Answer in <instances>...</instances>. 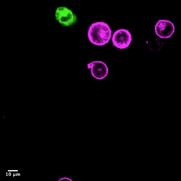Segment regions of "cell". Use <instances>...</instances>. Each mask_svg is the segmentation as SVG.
Here are the masks:
<instances>
[{"mask_svg": "<svg viewBox=\"0 0 181 181\" xmlns=\"http://www.w3.org/2000/svg\"><path fill=\"white\" fill-rule=\"evenodd\" d=\"M112 31L108 24L103 22L93 23L88 31V37L93 44L102 46L108 42L111 36Z\"/></svg>", "mask_w": 181, "mask_h": 181, "instance_id": "6da1fadb", "label": "cell"}, {"mask_svg": "<svg viewBox=\"0 0 181 181\" xmlns=\"http://www.w3.org/2000/svg\"><path fill=\"white\" fill-rule=\"evenodd\" d=\"M56 19L64 26H72L77 21L76 15L70 9L65 7L57 8L55 14Z\"/></svg>", "mask_w": 181, "mask_h": 181, "instance_id": "7a4b0ae2", "label": "cell"}, {"mask_svg": "<svg viewBox=\"0 0 181 181\" xmlns=\"http://www.w3.org/2000/svg\"><path fill=\"white\" fill-rule=\"evenodd\" d=\"M132 40L131 34L128 30L124 29H121L116 31L113 34L112 38L113 45L121 49L127 47Z\"/></svg>", "mask_w": 181, "mask_h": 181, "instance_id": "3957f363", "label": "cell"}, {"mask_svg": "<svg viewBox=\"0 0 181 181\" xmlns=\"http://www.w3.org/2000/svg\"><path fill=\"white\" fill-rule=\"evenodd\" d=\"M155 27L156 35L161 38H167L170 37L175 31L173 24L168 20H159Z\"/></svg>", "mask_w": 181, "mask_h": 181, "instance_id": "277c9868", "label": "cell"}, {"mask_svg": "<svg viewBox=\"0 0 181 181\" xmlns=\"http://www.w3.org/2000/svg\"><path fill=\"white\" fill-rule=\"evenodd\" d=\"M87 66L88 69H91L92 76L97 79H103L108 74V67L106 64L102 61L92 62L88 63Z\"/></svg>", "mask_w": 181, "mask_h": 181, "instance_id": "5b68a950", "label": "cell"}, {"mask_svg": "<svg viewBox=\"0 0 181 181\" xmlns=\"http://www.w3.org/2000/svg\"><path fill=\"white\" fill-rule=\"evenodd\" d=\"M146 42L148 47L152 51H158L163 46L162 40L156 35L151 36L148 39Z\"/></svg>", "mask_w": 181, "mask_h": 181, "instance_id": "8992f818", "label": "cell"}, {"mask_svg": "<svg viewBox=\"0 0 181 181\" xmlns=\"http://www.w3.org/2000/svg\"><path fill=\"white\" fill-rule=\"evenodd\" d=\"M65 180H68V181L71 180H70L68 178H67L66 177H64V178H61L59 180V181H60V180H62V181L64 180V181H65Z\"/></svg>", "mask_w": 181, "mask_h": 181, "instance_id": "52a82bcc", "label": "cell"}]
</instances>
